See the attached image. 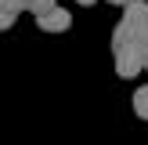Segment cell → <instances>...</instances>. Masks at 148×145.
<instances>
[{
	"mask_svg": "<svg viewBox=\"0 0 148 145\" xmlns=\"http://www.w3.org/2000/svg\"><path fill=\"white\" fill-rule=\"evenodd\" d=\"M58 7V0H33V7H29V14H36V18H43V14H51Z\"/></svg>",
	"mask_w": 148,
	"mask_h": 145,
	"instance_id": "5b68a950",
	"label": "cell"
},
{
	"mask_svg": "<svg viewBox=\"0 0 148 145\" xmlns=\"http://www.w3.org/2000/svg\"><path fill=\"white\" fill-rule=\"evenodd\" d=\"M134 113L141 116V120H148V84L134 91Z\"/></svg>",
	"mask_w": 148,
	"mask_h": 145,
	"instance_id": "277c9868",
	"label": "cell"
},
{
	"mask_svg": "<svg viewBox=\"0 0 148 145\" xmlns=\"http://www.w3.org/2000/svg\"><path fill=\"white\" fill-rule=\"evenodd\" d=\"M145 72H148V51H145Z\"/></svg>",
	"mask_w": 148,
	"mask_h": 145,
	"instance_id": "9c48e42d",
	"label": "cell"
},
{
	"mask_svg": "<svg viewBox=\"0 0 148 145\" xmlns=\"http://www.w3.org/2000/svg\"><path fill=\"white\" fill-rule=\"evenodd\" d=\"M36 26L43 29V33H65V29L72 26L69 11H62V7H54L51 14H43V18H36Z\"/></svg>",
	"mask_w": 148,
	"mask_h": 145,
	"instance_id": "3957f363",
	"label": "cell"
},
{
	"mask_svg": "<svg viewBox=\"0 0 148 145\" xmlns=\"http://www.w3.org/2000/svg\"><path fill=\"white\" fill-rule=\"evenodd\" d=\"M79 4H94V0H79Z\"/></svg>",
	"mask_w": 148,
	"mask_h": 145,
	"instance_id": "30bf717a",
	"label": "cell"
},
{
	"mask_svg": "<svg viewBox=\"0 0 148 145\" xmlns=\"http://www.w3.org/2000/svg\"><path fill=\"white\" fill-rule=\"evenodd\" d=\"M22 11H14V7H7V4H0V33H4V29H11L14 26V18H18Z\"/></svg>",
	"mask_w": 148,
	"mask_h": 145,
	"instance_id": "8992f818",
	"label": "cell"
},
{
	"mask_svg": "<svg viewBox=\"0 0 148 145\" xmlns=\"http://www.w3.org/2000/svg\"><path fill=\"white\" fill-rule=\"evenodd\" d=\"M108 4H116V7H127V4H130V0H108Z\"/></svg>",
	"mask_w": 148,
	"mask_h": 145,
	"instance_id": "ba28073f",
	"label": "cell"
},
{
	"mask_svg": "<svg viewBox=\"0 0 148 145\" xmlns=\"http://www.w3.org/2000/svg\"><path fill=\"white\" fill-rule=\"evenodd\" d=\"M0 4L14 7V11H29V7H33V0H0Z\"/></svg>",
	"mask_w": 148,
	"mask_h": 145,
	"instance_id": "52a82bcc",
	"label": "cell"
},
{
	"mask_svg": "<svg viewBox=\"0 0 148 145\" xmlns=\"http://www.w3.org/2000/svg\"><path fill=\"white\" fill-rule=\"evenodd\" d=\"M112 55H116V72H119L123 80H134L137 72L145 69V51L137 47L134 33H130L127 22H119V26L112 29Z\"/></svg>",
	"mask_w": 148,
	"mask_h": 145,
	"instance_id": "6da1fadb",
	"label": "cell"
},
{
	"mask_svg": "<svg viewBox=\"0 0 148 145\" xmlns=\"http://www.w3.org/2000/svg\"><path fill=\"white\" fill-rule=\"evenodd\" d=\"M123 22L130 26V33H134L137 47L148 51V4H141V0H130V4H127V14H123Z\"/></svg>",
	"mask_w": 148,
	"mask_h": 145,
	"instance_id": "7a4b0ae2",
	"label": "cell"
}]
</instances>
